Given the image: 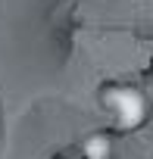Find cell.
<instances>
[{
    "mask_svg": "<svg viewBox=\"0 0 153 159\" xmlns=\"http://www.w3.org/2000/svg\"><path fill=\"white\" fill-rule=\"evenodd\" d=\"M100 103H103L106 116L113 119V125L122 131H131L147 119V100L131 84H106L100 91Z\"/></svg>",
    "mask_w": 153,
    "mask_h": 159,
    "instance_id": "1",
    "label": "cell"
},
{
    "mask_svg": "<svg viewBox=\"0 0 153 159\" xmlns=\"http://www.w3.org/2000/svg\"><path fill=\"white\" fill-rule=\"evenodd\" d=\"M81 156L85 159H109V137L106 134H91L81 143Z\"/></svg>",
    "mask_w": 153,
    "mask_h": 159,
    "instance_id": "2",
    "label": "cell"
}]
</instances>
